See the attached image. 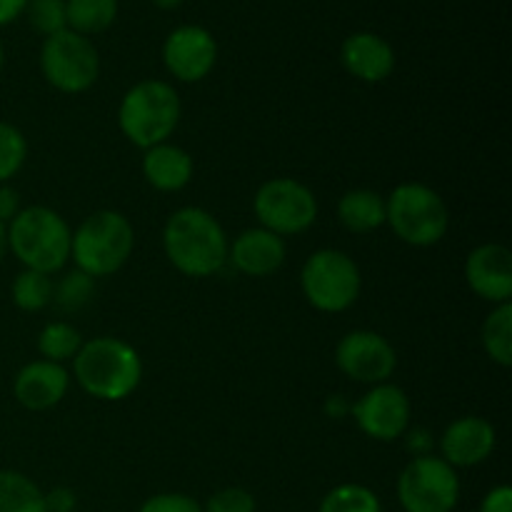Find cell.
<instances>
[{
    "label": "cell",
    "instance_id": "9c48e42d",
    "mask_svg": "<svg viewBox=\"0 0 512 512\" xmlns=\"http://www.w3.org/2000/svg\"><path fill=\"white\" fill-rule=\"evenodd\" d=\"M260 228L280 235H300L318 220V198L295 178H273L258 188L253 198Z\"/></svg>",
    "mask_w": 512,
    "mask_h": 512
},
{
    "label": "cell",
    "instance_id": "5bb4252c",
    "mask_svg": "<svg viewBox=\"0 0 512 512\" xmlns=\"http://www.w3.org/2000/svg\"><path fill=\"white\" fill-rule=\"evenodd\" d=\"M498 445V433L493 423L480 415H463L453 420L440 435V458L458 468H475L493 455Z\"/></svg>",
    "mask_w": 512,
    "mask_h": 512
},
{
    "label": "cell",
    "instance_id": "ffe728a7",
    "mask_svg": "<svg viewBox=\"0 0 512 512\" xmlns=\"http://www.w3.org/2000/svg\"><path fill=\"white\" fill-rule=\"evenodd\" d=\"M338 220L350 233H373L385 225V198L368 188L348 190L338 200Z\"/></svg>",
    "mask_w": 512,
    "mask_h": 512
},
{
    "label": "cell",
    "instance_id": "8992f818",
    "mask_svg": "<svg viewBox=\"0 0 512 512\" xmlns=\"http://www.w3.org/2000/svg\"><path fill=\"white\" fill-rule=\"evenodd\" d=\"M385 223L413 248H430L448 235L450 213L438 190L423 183H400L385 198Z\"/></svg>",
    "mask_w": 512,
    "mask_h": 512
},
{
    "label": "cell",
    "instance_id": "d4e9b609",
    "mask_svg": "<svg viewBox=\"0 0 512 512\" xmlns=\"http://www.w3.org/2000/svg\"><path fill=\"white\" fill-rule=\"evenodd\" d=\"M80 345H83V335L65 320L48 323L38 335V353L50 363L63 365L65 360H73L78 355Z\"/></svg>",
    "mask_w": 512,
    "mask_h": 512
},
{
    "label": "cell",
    "instance_id": "ac0fdd59",
    "mask_svg": "<svg viewBox=\"0 0 512 512\" xmlns=\"http://www.w3.org/2000/svg\"><path fill=\"white\" fill-rule=\"evenodd\" d=\"M340 60L353 78L363 83H383L395 68V50L375 33H353L340 48Z\"/></svg>",
    "mask_w": 512,
    "mask_h": 512
},
{
    "label": "cell",
    "instance_id": "e575fe53",
    "mask_svg": "<svg viewBox=\"0 0 512 512\" xmlns=\"http://www.w3.org/2000/svg\"><path fill=\"white\" fill-rule=\"evenodd\" d=\"M405 438H408V450L415 455V458H423V455H433V435L425 428H413L405 430Z\"/></svg>",
    "mask_w": 512,
    "mask_h": 512
},
{
    "label": "cell",
    "instance_id": "44dd1931",
    "mask_svg": "<svg viewBox=\"0 0 512 512\" xmlns=\"http://www.w3.org/2000/svg\"><path fill=\"white\" fill-rule=\"evenodd\" d=\"M68 30L78 35H98L118 18V0H65Z\"/></svg>",
    "mask_w": 512,
    "mask_h": 512
},
{
    "label": "cell",
    "instance_id": "52a82bcc",
    "mask_svg": "<svg viewBox=\"0 0 512 512\" xmlns=\"http://www.w3.org/2000/svg\"><path fill=\"white\" fill-rule=\"evenodd\" d=\"M300 288L305 300L320 313H343L360 298L363 275L348 253L323 248L303 263Z\"/></svg>",
    "mask_w": 512,
    "mask_h": 512
},
{
    "label": "cell",
    "instance_id": "3957f363",
    "mask_svg": "<svg viewBox=\"0 0 512 512\" xmlns=\"http://www.w3.org/2000/svg\"><path fill=\"white\" fill-rule=\"evenodd\" d=\"M73 230L58 210L48 205L23 208L8 223V250L28 270L53 275L70 260Z\"/></svg>",
    "mask_w": 512,
    "mask_h": 512
},
{
    "label": "cell",
    "instance_id": "e0dca14e",
    "mask_svg": "<svg viewBox=\"0 0 512 512\" xmlns=\"http://www.w3.org/2000/svg\"><path fill=\"white\" fill-rule=\"evenodd\" d=\"M285 240L265 228H248L230 243L228 263L248 278H268L285 263Z\"/></svg>",
    "mask_w": 512,
    "mask_h": 512
},
{
    "label": "cell",
    "instance_id": "d590c367",
    "mask_svg": "<svg viewBox=\"0 0 512 512\" xmlns=\"http://www.w3.org/2000/svg\"><path fill=\"white\" fill-rule=\"evenodd\" d=\"M28 0H0V25H8L25 10Z\"/></svg>",
    "mask_w": 512,
    "mask_h": 512
},
{
    "label": "cell",
    "instance_id": "f546056e",
    "mask_svg": "<svg viewBox=\"0 0 512 512\" xmlns=\"http://www.w3.org/2000/svg\"><path fill=\"white\" fill-rule=\"evenodd\" d=\"M203 512H255V498L245 488H223L210 495Z\"/></svg>",
    "mask_w": 512,
    "mask_h": 512
},
{
    "label": "cell",
    "instance_id": "d6986e66",
    "mask_svg": "<svg viewBox=\"0 0 512 512\" xmlns=\"http://www.w3.org/2000/svg\"><path fill=\"white\" fill-rule=\"evenodd\" d=\"M193 155L173 143L143 150V178L160 193H178L193 180Z\"/></svg>",
    "mask_w": 512,
    "mask_h": 512
},
{
    "label": "cell",
    "instance_id": "f1b7e54d",
    "mask_svg": "<svg viewBox=\"0 0 512 512\" xmlns=\"http://www.w3.org/2000/svg\"><path fill=\"white\" fill-rule=\"evenodd\" d=\"M30 25L45 38L68 30V18H65V0H28L25 5Z\"/></svg>",
    "mask_w": 512,
    "mask_h": 512
},
{
    "label": "cell",
    "instance_id": "277c9868",
    "mask_svg": "<svg viewBox=\"0 0 512 512\" xmlns=\"http://www.w3.org/2000/svg\"><path fill=\"white\" fill-rule=\"evenodd\" d=\"M183 115L178 90L165 80H140L123 95L118 108L120 133L138 148L168 143Z\"/></svg>",
    "mask_w": 512,
    "mask_h": 512
},
{
    "label": "cell",
    "instance_id": "f35d334b",
    "mask_svg": "<svg viewBox=\"0 0 512 512\" xmlns=\"http://www.w3.org/2000/svg\"><path fill=\"white\" fill-rule=\"evenodd\" d=\"M180 3H183V0H153L155 8H160V10H173V8H178Z\"/></svg>",
    "mask_w": 512,
    "mask_h": 512
},
{
    "label": "cell",
    "instance_id": "1f68e13d",
    "mask_svg": "<svg viewBox=\"0 0 512 512\" xmlns=\"http://www.w3.org/2000/svg\"><path fill=\"white\" fill-rule=\"evenodd\" d=\"M75 505H78V498L65 485H58L50 493H45V510L48 512H73Z\"/></svg>",
    "mask_w": 512,
    "mask_h": 512
},
{
    "label": "cell",
    "instance_id": "2e32d148",
    "mask_svg": "<svg viewBox=\"0 0 512 512\" xmlns=\"http://www.w3.org/2000/svg\"><path fill=\"white\" fill-rule=\"evenodd\" d=\"M70 388V373L60 363L33 360L23 365L13 380V395L25 410H50L65 398Z\"/></svg>",
    "mask_w": 512,
    "mask_h": 512
},
{
    "label": "cell",
    "instance_id": "30bf717a",
    "mask_svg": "<svg viewBox=\"0 0 512 512\" xmlns=\"http://www.w3.org/2000/svg\"><path fill=\"white\" fill-rule=\"evenodd\" d=\"M398 500L405 512H453L460 500L458 470L435 455L413 458L398 478Z\"/></svg>",
    "mask_w": 512,
    "mask_h": 512
},
{
    "label": "cell",
    "instance_id": "484cf974",
    "mask_svg": "<svg viewBox=\"0 0 512 512\" xmlns=\"http://www.w3.org/2000/svg\"><path fill=\"white\" fill-rule=\"evenodd\" d=\"M318 512H383V505L378 495L365 485L345 483L325 495Z\"/></svg>",
    "mask_w": 512,
    "mask_h": 512
},
{
    "label": "cell",
    "instance_id": "4dcf8cb0",
    "mask_svg": "<svg viewBox=\"0 0 512 512\" xmlns=\"http://www.w3.org/2000/svg\"><path fill=\"white\" fill-rule=\"evenodd\" d=\"M138 512H203V505L183 493H160L145 500Z\"/></svg>",
    "mask_w": 512,
    "mask_h": 512
},
{
    "label": "cell",
    "instance_id": "6da1fadb",
    "mask_svg": "<svg viewBox=\"0 0 512 512\" xmlns=\"http://www.w3.org/2000/svg\"><path fill=\"white\" fill-rule=\"evenodd\" d=\"M230 240L213 213L203 208L175 210L163 228V250L170 265L188 278H210L228 263Z\"/></svg>",
    "mask_w": 512,
    "mask_h": 512
},
{
    "label": "cell",
    "instance_id": "9a60e30c",
    "mask_svg": "<svg viewBox=\"0 0 512 512\" xmlns=\"http://www.w3.org/2000/svg\"><path fill=\"white\" fill-rule=\"evenodd\" d=\"M465 280L478 298L500 305L512 295V255L505 245L485 243L465 260Z\"/></svg>",
    "mask_w": 512,
    "mask_h": 512
},
{
    "label": "cell",
    "instance_id": "4fadbf2b",
    "mask_svg": "<svg viewBox=\"0 0 512 512\" xmlns=\"http://www.w3.org/2000/svg\"><path fill=\"white\" fill-rule=\"evenodd\" d=\"M218 60V43L203 25H180L165 38L163 63L173 78L200 83L208 78Z\"/></svg>",
    "mask_w": 512,
    "mask_h": 512
},
{
    "label": "cell",
    "instance_id": "603a6c76",
    "mask_svg": "<svg viewBox=\"0 0 512 512\" xmlns=\"http://www.w3.org/2000/svg\"><path fill=\"white\" fill-rule=\"evenodd\" d=\"M483 348L500 368L512 365V305L500 303L483 323Z\"/></svg>",
    "mask_w": 512,
    "mask_h": 512
},
{
    "label": "cell",
    "instance_id": "7402d4cb",
    "mask_svg": "<svg viewBox=\"0 0 512 512\" xmlns=\"http://www.w3.org/2000/svg\"><path fill=\"white\" fill-rule=\"evenodd\" d=\"M0 512H48L45 493L18 470H0Z\"/></svg>",
    "mask_w": 512,
    "mask_h": 512
},
{
    "label": "cell",
    "instance_id": "cb8c5ba5",
    "mask_svg": "<svg viewBox=\"0 0 512 512\" xmlns=\"http://www.w3.org/2000/svg\"><path fill=\"white\" fill-rule=\"evenodd\" d=\"M10 298L23 313H40L53 303V280L38 270H20L10 285Z\"/></svg>",
    "mask_w": 512,
    "mask_h": 512
},
{
    "label": "cell",
    "instance_id": "8d00e7d4",
    "mask_svg": "<svg viewBox=\"0 0 512 512\" xmlns=\"http://www.w3.org/2000/svg\"><path fill=\"white\" fill-rule=\"evenodd\" d=\"M325 413L330 418H345L350 413V403L343 398V395H330L328 403H325Z\"/></svg>",
    "mask_w": 512,
    "mask_h": 512
},
{
    "label": "cell",
    "instance_id": "ab89813d",
    "mask_svg": "<svg viewBox=\"0 0 512 512\" xmlns=\"http://www.w3.org/2000/svg\"><path fill=\"white\" fill-rule=\"evenodd\" d=\"M5 65V48H3V40H0V70H3Z\"/></svg>",
    "mask_w": 512,
    "mask_h": 512
},
{
    "label": "cell",
    "instance_id": "83f0119b",
    "mask_svg": "<svg viewBox=\"0 0 512 512\" xmlns=\"http://www.w3.org/2000/svg\"><path fill=\"white\" fill-rule=\"evenodd\" d=\"M28 158V140L15 125L0 120V185L20 173Z\"/></svg>",
    "mask_w": 512,
    "mask_h": 512
},
{
    "label": "cell",
    "instance_id": "7a4b0ae2",
    "mask_svg": "<svg viewBox=\"0 0 512 512\" xmlns=\"http://www.w3.org/2000/svg\"><path fill=\"white\" fill-rule=\"evenodd\" d=\"M75 383L88 395L118 403L135 393L143 378V360L138 350L113 335H100L80 345L73 358Z\"/></svg>",
    "mask_w": 512,
    "mask_h": 512
},
{
    "label": "cell",
    "instance_id": "d6a6232c",
    "mask_svg": "<svg viewBox=\"0 0 512 512\" xmlns=\"http://www.w3.org/2000/svg\"><path fill=\"white\" fill-rule=\"evenodd\" d=\"M480 512H512V488L510 485H498L490 490L480 503Z\"/></svg>",
    "mask_w": 512,
    "mask_h": 512
},
{
    "label": "cell",
    "instance_id": "7c38bea8",
    "mask_svg": "<svg viewBox=\"0 0 512 512\" xmlns=\"http://www.w3.org/2000/svg\"><path fill=\"white\" fill-rule=\"evenodd\" d=\"M410 398L403 388L393 383L373 385L360 400L350 405L355 425L360 433L378 443H393L403 438L410 428Z\"/></svg>",
    "mask_w": 512,
    "mask_h": 512
},
{
    "label": "cell",
    "instance_id": "836d02e7",
    "mask_svg": "<svg viewBox=\"0 0 512 512\" xmlns=\"http://www.w3.org/2000/svg\"><path fill=\"white\" fill-rule=\"evenodd\" d=\"M20 210H23V208H20L18 190L10 188L8 183L0 185V223L8 225L10 220H13L15 215L20 213Z\"/></svg>",
    "mask_w": 512,
    "mask_h": 512
},
{
    "label": "cell",
    "instance_id": "8fae6325",
    "mask_svg": "<svg viewBox=\"0 0 512 512\" xmlns=\"http://www.w3.org/2000/svg\"><path fill=\"white\" fill-rule=\"evenodd\" d=\"M335 365L345 378L365 385L388 383L398 368V353L375 330H353L345 333L335 345Z\"/></svg>",
    "mask_w": 512,
    "mask_h": 512
},
{
    "label": "cell",
    "instance_id": "5b68a950",
    "mask_svg": "<svg viewBox=\"0 0 512 512\" xmlns=\"http://www.w3.org/2000/svg\"><path fill=\"white\" fill-rule=\"evenodd\" d=\"M133 248V223L118 210H95L75 228L70 258L90 278H105L128 263Z\"/></svg>",
    "mask_w": 512,
    "mask_h": 512
},
{
    "label": "cell",
    "instance_id": "4316f807",
    "mask_svg": "<svg viewBox=\"0 0 512 512\" xmlns=\"http://www.w3.org/2000/svg\"><path fill=\"white\" fill-rule=\"evenodd\" d=\"M93 293L95 278H90L78 268L65 273L58 283H53V303L63 313H78L80 308H85L93 300Z\"/></svg>",
    "mask_w": 512,
    "mask_h": 512
},
{
    "label": "cell",
    "instance_id": "ba28073f",
    "mask_svg": "<svg viewBox=\"0 0 512 512\" xmlns=\"http://www.w3.org/2000/svg\"><path fill=\"white\" fill-rule=\"evenodd\" d=\"M40 70L55 90L78 95L93 88L98 80L100 55L90 38L73 30H60L45 38L43 50H40Z\"/></svg>",
    "mask_w": 512,
    "mask_h": 512
},
{
    "label": "cell",
    "instance_id": "74e56055",
    "mask_svg": "<svg viewBox=\"0 0 512 512\" xmlns=\"http://www.w3.org/2000/svg\"><path fill=\"white\" fill-rule=\"evenodd\" d=\"M5 253H8V225L0 223V263H3Z\"/></svg>",
    "mask_w": 512,
    "mask_h": 512
}]
</instances>
